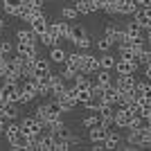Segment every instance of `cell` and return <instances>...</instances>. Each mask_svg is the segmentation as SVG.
Listing matches in <instances>:
<instances>
[{"instance_id": "cell-33", "label": "cell", "mask_w": 151, "mask_h": 151, "mask_svg": "<svg viewBox=\"0 0 151 151\" xmlns=\"http://www.w3.org/2000/svg\"><path fill=\"white\" fill-rule=\"evenodd\" d=\"M38 41H41L43 45H47V47H54V45H57V38L52 36L50 32H45V34H41V36H38Z\"/></svg>"}, {"instance_id": "cell-27", "label": "cell", "mask_w": 151, "mask_h": 151, "mask_svg": "<svg viewBox=\"0 0 151 151\" xmlns=\"http://www.w3.org/2000/svg\"><path fill=\"white\" fill-rule=\"evenodd\" d=\"M115 61H117V59H115L113 54L101 52V57H99V68H104V70H113V68H115Z\"/></svg>"}, {"instance_id": "cell-25", "label": "cell", "mask_w": 151, "mask_h": 151, "mask_svg": "<svg viewBox=\"0 0 151 151\" xmlns=\"http://www.w3.org/2000/svg\"><path fill=\"white\" fill-rule=\"evenodd\" d=\"M86 36V27L83 25H70L68 29V41H72V43H77V38Z\"/></svg>"}, {"instance_id": "cell-44", "label": "cell", "mask_w": 151, "mask_h": 151, "mask_svg": "<svg viewBox=\"0 0 151 151\" xmlns=\"http://www.w3.org/2000/svg\"><path fill=\"white\" fill-rule=\"evenodd\" d=\"M0 120H5V104L0 101Z\"/></svg>"}, {"instance_id": "cell-37", "label": "cell", "mask_w": 151, "mask_h": 151, "mask_svg": "<svg viewBox=\"0 0 151 151\" xmlns=\"http://www.w3.org/2000/svg\"><path fill=\"white\" fill-rule=\"evenodd\" d=\"M138 63H140V65H149V63H151V50H147V47H145L142 54L138 57Z\"/></svg>"}, {"instance_id": "cell-20", "label": "cell", "mask_w": 151, "mask_h": 151, "mask_svg": "<svg viewBox=\"0 0 151 151\" xmlns=\"http://www.w3.org/2000/svg\"><path fill=\"white\" fill-rule=\"evenodd\" d=\"M72 81H75L77 90H93V81H90L88 75H83V72H77Z\"/></svg>"}, {"instance_id": "cell-6", "label": "cell", "mask_w": 151, "mask_h": 151, "mask_svg": "<svg viewBox=\"0 0 151 151\" xmlns=\"http://www.w3.org/2000/svg\"><path fill=\"white\" fill-rule=\"evenodd\" d=\"M133 20H135V23H138L145 32H149V29H151V5L138 7V9H135V14H133Z\"/></svg>"}, {"instance_id": "cell-3", "label": "cell", "mask_w": 151, "mask_h": 151, "mask_svg": "<svg viewBox=\"0 0 151 151\" xmlns=\"http://www.w3.org/2000/svg\"><path fill=\"white\" fill-rule=\"evenodd\" d=\"M99 70V57L88 54V52H81V59H79V72L83 75H95Z\"/></svg>"}, {"instance_id": "cell-41", "label": "cell", "mask_w": 151, "mask_h": 151, "mask_svg": "<svg viewBox=\"0 0 151 151\" xmlns=\"http://www.w3.org/2000/svg\"><path fill=\"white\" fill-rule=\"evenodd\" d=\"M25 5H43V0H23Z\"/></svg>"}, {"instance_id": "cell-50", "label": "cell", "mask_w": 151, "mask_h": 151, "mask_svg": "<svg viewBox=\"0 0 151 151\" xmlns=\"http://www.w3.org/2000/svg\"><path fill=\"white\" fill-rule=\"evenodd\" d=\"M0 2H2V0H0Z\"/></svg>"}, {"instance_id": "cell-18", "label": "cell", "mask_w": 151, "mask_h": 151, "mask_svg": "<svg viewBox=\"0 0 151 151\" xmlns=\"http://www.w3.org/2000/svg\"><path fill=\"white\" fill-rule=\"evenodd\" d=\"M38 149L41 151H54V135L50 131H45L38 135Z\"/></svg>"}, {"instance_id": "cell-8", "label": "cell", "mask_w": 151, "mask_h": 151, "mask_svg": "<svg viewBox=\"0 0 151 151\" xmlns=\"http://www.w3.org/2000/svg\"><path fill=\"white\" fill-rule=\"evenodd\" d=\"M68 29H70V25L65 23V20H57V23L47 25V32H50L52 36L57 38V45H61L63 38H68Z\"/></svg>"}, {"instance_id": "cell-9", "label": "cell", "mask_w": 151, "mask_h": 151, "mask_svg": "<svg viewBox=\"0 0 151 151\" xmlns=\"http://www.w3.org/2000/svg\"><path fill=\"white\" fill-rule=\"evenodd\" d=\"M117 97H120V90H117V86L115 83H108L106 88L101 90V104H111V106H115L117 104Z\"/></svg>"}, {"instance_id": "cell-16", "label": "cell", "mask_w": 151, "mask_h": 151, "mask_svg": "<svg viewBox=\"0 0 151 151\" xmlns=\"http://www.w3.org/2000/svg\"><path fill=\"white\" fill-rule=\"evenodd\" d=\"M75 9L79 14H93L99 9V0H77Z\"/></svg>"}, {"instance_id": "cell-2", "label": "cell", "mask_w": 151, "mask_h": 151, "mask_svg": "<svg viewBox=\"0 0 151 151\" xmlns=\"http://www.w3.org/2000/svg\"><path fill=\"white\" fill-rule=\"evenodd\" d=\"M18 124H20V131H23L25 138H38V135L43 133V124H41L34 115H32V117H23Z\"/></svg>"}, {"instance_id": "cell-34", "label": "cell", "mask_w": 151, "mask_h": 151, "mask_svg": "<svg viewBox=\"0 0 151 151\" xmlns=\"http://www.w3.org/2000/svg\"><path fill=\"white\" fill-rule=\"evenodd\" d=\"M77 47H79V50H90V45H93V41H90V36L88 34H86V36H81V38H77Z\"/></svg>"}, {"instance_id": "cell-7", "label": "cell", "mask_w": 151, "mask_h": 151, "mask_svg": "<svg viewBox=\"0 0 151 151\" xmlns=\"http://www.w3.org/2000/svg\"><path fill=\"white\" fill-rule=\"evenodd\" d=\"M131 117H133V115L129 113V108H124V106H115V113H113L115 129H129V126H131Z\"/></svg>"}, {"instance_id": "cell-39", "label": "cell", "mask_w": 151, "mask_h": 151, "mask_svg": "<svg viewBox=\"0 0 151 151\" xmlns=\"http://www.w3.org/2000/svg\"><path fill=\"white\" fill-rule=\"evenodd\" d=\"M75 75H77V72H75V70H68V68H65V70H63V81H72V79H75Z\"/></svg>"}, {"instance_id": "cell-35", "label": "cell", "mask_w": 151, "mask_h": 151, "mask_svg": "<svg viewBox=\"0 0 151 151\" xmlns=\"http://www.w3.org/2000/svg\"><path fill=\"white\" fill-rule=\"evenodd\" d=\"M99 124V115H97V111H95V115H88V117H83V126L86 129H93V126Z\"/></svg>"}, {"instance_id": "cell-10", "label": "cell", "mask_w": 151, "mask_h": 151, "mask_svg": "<svg viewBox=\"0 0 151 151\" xmlns=\"http://www.w3.org/2000/svg\"><path fill=\"white\" fill-rule=\"evenodd\" d=\"M138 7L140 5L135 2V0H115V9H117V14H124V16H133Z\"/></svg>"}, {"instance_id": "cell-48", "label": "cell", "mask_w": 151, "mask_h": 151, "mask_svg": "<svg viewBox=\"0 0 151 151\" xmlns=\"http://www.w3.org/2000/svg\"><path fill=\"white\" fill-rule=\"evenodd\" d=\"M104 2H115V0H104Z\"/></svg>"}, {"instance_id": "cell-5", "label": "cell", "mask_w": 151, "mask_h": 151, "mask_svg": "<svg viewBox=\"0 0 151 151\" xmlns=\"http://www.w3.org/2000/svg\"><path fill=\"white\" fill-rule=\"evenodd\" d=\"M138 59H124V57H120L117 61H115V72L117 75H135V70H138Z\"/></svg>"}, {"instance_id": "cell-29", "label": "cell", "mask_w": 151, "mask_h": 151, "mask_svg": "<svg viewBox=\"0 0 151 151\" xmlns=\"http://www.w3.org/2000/svg\"><path fill=\"white\" fill-rule=\"evenodd\" d=\"M65 54H68V52L63 50L61 45H54V47H52V52H50V59H52L54 63H63V61H65Z\"/></svg>"}, {"instance_id": "cell-11", "label": "cell", "mask_w": 151, "mask_h": 151, "mask_svg": "<svg viewBox=\"0 0 151 151\" xmlns=\"http://www.w3.org/2000/svg\"><path fill=\"white\" fill-rule=\"evenodd\" d=\"M32 77H41V75H47V72H52L50 70V61L43 57H34V63H32Z\"/></svg>"}, {"instance_id": "cell-26", "label": "cell", "mask_w": 151, "mask_h": 151, "mask_svg": "<svg viewBox=\"0 0 151 151\" xmlns=\"http://www.w3.org/2000/svg\"><path fill=\"white\" fill-rule=\"evenodd\" d=\"M18 117V101H9L5 104V122H12Z\"/></svg>"}, {"instance_id": "cell-13", "label": "cell", "mask_w": 151, "mask_h": 151, "mask_svg": "<svg viewBox=\"0 0 151 151\" xmlns=\"http://www.w3.org/2000/svg\"><path fill=\"white\" fill-rule=\"evenodd\" d=\"M47 25H50V23H47V18H45V14H43V16H36V18H32V20H29V29L34 32L36 36L45 34V32H47Z\"/></svg>"}, {"instance_id": "cell-46", "label": "cell", "mask_w": 151, "mask_h": 151, "mask_svg": "<svg viewBox=\"0 0 151 151\" xmlns=\"http://www.w3.org/2000/svg\"><path fill=\"white\" fill-rule=\"evenodd\" d=\"M145 38H147V41H149V43H151V29H149V32H147V34H145Z\"/></svg>"}, {"instance_id": "cell-23", "label": "cell", "mask_w": 151, "mask_h": 151, "mask_svg": "<svg viewBox=\"0 0 151 151\" xmlns=\"http://www.w3.org/2000/svg\"><path fill=\"white\" fill-rule=\"evenodd\" d=\"M101 145H104V149H120V147H122V138L117 135V133L111 131V133L106 135V140L101 142Z\"/></svg>"}, {"instance_id": "cell-22", "label": "cell", "mask_w": 151, "mask_h": 151, "mask_svg": "<svg viewBox=\"0 0 151 151\" xmlns=\"http://www.w3.org/2000/svg\"><path fill=\"white\" fill-rule=\"evenodd\" d=\"M18 41L20 43H32V45H38V36L34 34L32 29H18Z\"/></svg>"}, {"instance_id": "cell-17", "label": "cell", "mask_w": 151, "mask_h": 151, "mask_svg": "<svg viewBox=\"0 0 151 151\" xmlns=\"http://www.w3.org/2000/svg\"><path fill=\"white\" fill-rule=\"evenodd\" d=\"M124 29H126V34H129V36H133V41H147V38H145L147 32L142 29V27H140L135 20H131V23H129Z\"/></svg>"}, {"instance_id": "cell-49", "label": "cell", "mask_w": 151, "mask_h": 151, "mask_svg": "<svg viewBox=\"0 0 151 151\" xmlns=\"http://www.w3.org/2000/svg\"><path fill=\"white\" fill-rule=\"evenodd\" d=\"M0 57H2V50H0Z\"/></svg>"}, {"instance_id": "cell-43", "label": "cell", "mask_w": 151, "mask_h": 151, "mask_svg": "<svg viewBox=\"0 0 151 151\" xmlns=\"http://www.w3.org/2000/svg\"><path fill=\"white\" fill-rule=\"evenodd\" d=\"M140 7H147V5H151V0H135Z\"/></svg>"}, {"instance_id": "cell-12", "label": "cell", "mask_w": 151, "mask_h": 151, "mask_svg": "<svg viewBox=\"0 0 151 151\" xmlns=\"http://www.w3.org/2000/svg\"><path fill=\"white\" fill-rule=\"evenodd\" d=\"M16 54L23 57V59H34V57H38V47H36V45H32V43H20V41H18V45H16Z\"/></svg>"}, {"instance_id": "cell-38", "label": "cell", "mask_w": 151, "mask_h": 151, "mask_svg": "<svg viewBox=\"0 0 151 151\" xmlns=\"http://www.w3.org/2000/svg\"><path fill=\"white\" fill-rule=\"evenodd\" d=\"M0 50H2V57H9L12 50H14V45L9 43V41H2V43H0Z\"/></svg>"}, {"instance_id": "cell-4", "label": "cell", "mask_w": 151, "mask_h": 151, "mask_svg": "<svg viewBox=\"0 0 151 151\" xmlns=\"http://www.w3.org/2000/svg\"><path fill=\"white\" fill-rule=\"evenodd\" d=\"M0 101H2V104L18 101V83H14V81H2V86H0Z\"/></svg>"}, {"instance_id": "cell-36", "label": "cell", "mask_w": 151, "mask_h": 151, "mask_svg": "<svg viewBox=\"0 0 151 151\" xmlns=\"http://www.w3.org/2000/svg\"><path fill=\"white\" fill-rule=\"evenodd\" d=\"M34 117H36L41 124L45 126V122H47V113H45V104H41V106L36 108V113H34Z\"/></svg>"}, {"instance_id": "cell-40", "label": "cell", "mask_w": 151, "mask_h": 151, "mask_svg": "<svg viewBox=\"0 0 151 151\" xmlns=\"http://www.w3.org/2000/svg\"><path fill=\"white\" fill-rule=\"evenodd\" d=\"M145 77L151 81V63H149V65H145Z\"/></svg>"}, {"instance_id": "cell-30", "label": "cell", "mask_w": 151, "mask_h": 151, "mask_svg": "<svg viewBox=\"0 0 151 151\" xmlns=\"http://www.w3.org/2000/svg\"><path fill=\"white\" fill-rule=\"evenodd\" d=\"M111 47H113V41H111L106 34H104L101 38H97V50H99V52H108Z\"/></svg>"}, {"instance_id": "cell-32", "label": "cell", "mask_w": 151, "mask_h": 151, "mask_svg": "<svg viewBox=\"0 0 151 151\" xmlns=\"http://www.w3.org/2000/svg\"><path fill=\"white\" fill-rule=\"evenodd\" d=\"M77 16H79V12H77L75 7H63L61 9V18L63 20H75Z\"/></svg>"}, {"instance_id": "cell-31", "label": "cell", "mask_w": 151, "mask_h": 151, "mask_svg": "<svg viewBox=\"0 0 151 151\" xmlns=\"http://www.w3.org/2000/svg\"><path fill=\"white\" fill-rule=\"evenodd\" d=\"M77 88V86H75ZM90 99H95L90 90H77V104H88Z\"/></svg>"}, {"instance_id": "cell-19", "label": "cell", "mask_w": 151, "mask_h": 151, "mask_svg": "<svg viewBox=\"0 0 151 151\" xmlns=\"http://www.w3.org/2000/svg\"><path fill=\"white\" fill-rule=\"evenodd\" d=\"M95 86H99V88H106L108 83H113V77H111V70H104L99 68L97 70V77H95Z\"/></svg>"}, {"instance_id": "cell-28", "label": "cell", "mask_w": 151, "mask_h": 151, "mask_svg": "<svg viewBox=\"0 0 151 151\" xmlns=\"http://www.w3.org/2000/svg\"><path fill=\"white\" fill-rule=\"evenodd\" d=\"M45 113H47V120H52V117H61V106H59V101H50V104H45Z\"/></svg>"}, {"instance_id": "cell-15", "label": "cell", "mask_w": 151, "mask_h": 151, "mask_svg": "<svg viewBox=\"0 0 151 151\" xmlns=\"http://www.w3.org/2000/svg\"><path fill=\"white\" fill-rule=\"evenodd\" d=\"M113 83L117 86V90H133L138 79L133 75H117V81H113Z\"/></svg>"}, {"instance_id": "cell-45", "label": "cell", "mask_w": 151, "mask_h": 151, "mask_svg": "<svg viewBox=\"0 0 151 151\" xmlns=\"http://www.w3.org/2000/svg\"><path fill=\"white\" fill-rule=\"evenodd\" d=\"M5 29V20H2V14H0V32Z\"/></svg>"}, {"instance_id": "cell-21", "label": "cell", "mask_w": 151, "mask_h": 151, "mask_svg": "<svg viewBox=\"0 0 151 151\" xmlns=\"http://www.w3.org/2000/svg\"><path fill=\"white\" fill-rule=\"evenodd\" d=\"M79 59H81V52H70V54H65V68L68 70H75V72H79Z\"/></svg>"}, {"instance_id": "cell-14", "label": "cell", "mask_w": 151, "mask_h": 151, "mask_svg": "<svg viewBox=\"0 0 151 151\" xmlns=\"http://www.w3.org/2000/svg\"><path fill=\"white\" fill-rule=\"evenodd\" d=\"M108 133H111V129H106V126H101V124L93 126V129H90V142H93V145H101V142L106 140Z\"/></svg>"}, {"instance_id": "cell-24", "label": "cell", "mask_w": 151, "mask_h": 151, "mask_svg": "<svg viewBox=\"0 0 151 151\" xmlns=\"http://www.w3.org/2000/svg\"><path fill=\"white\" fill-rule=\"evenodd\" d=\"M57 101H59V106H61V111H63V113H70V111H72V108L77 106V99L68 97L65 93H63L61 97H57Z\"/></svg>"}, {"instance_id": "cell-1", "label": "cell", "mask_w": 151, "mask_h": 151, "mask_svg": "<svg viewBox=\"0 0 151 151\" xmlns=\"http://www.w3.org/2000/svg\"><path fill=\"white\" fill-rule=\"evenodd\" d=\"M126 145L131 149H145V147H151V138H149V129L147 124L138 126V129H131L129 135H126Z\"/></svg>"}, {"instance_id": "cell-42", "label": "cell", "mask_w": 151, "mask_h": 151, "mask_svg": "<svg viewBox=\"0 0 151 151\" xmlns=\"http://www.w3.org/2000/svg\"><path fill=\"white\" fill-rule=\"evenodd\" d=\"M5 126H7V122L0 120V135H5Z\"/></svg>"}, {"instance_id": "cell-47", "label": "cell", "mask_w": 151, "mask_h": 151, "mask_svg": "<svg viewBox=\"0 0 151 151\" xmlns=\"http://www.w3.org/2000/svg\"><path fill=\"white\" fill-rule=\"evenodd\" d=\"M147 129H149V138H151V124H147Z\"/></svg>"}]
</instances>
